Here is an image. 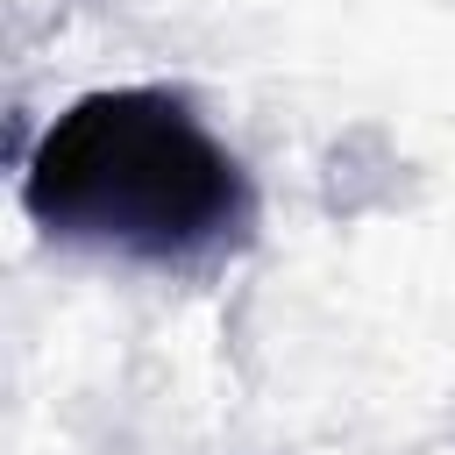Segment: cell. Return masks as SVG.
Instances as JSON below:
<instances>
[{
	"label": "cell",
	"mask_w": 455,
	"mask_h": 455,
	"mask_svg": "<svg viewBox=\"0 0 455 455\" xmlns=\"http://www.w3.org/2000/svg\"><path fill=\"white\" fill-rule=\"evenodd\" d=\"M21 213L71 249L192 270L249 249L256 185L171 85L78 92L21 156Z\"/></svg>",
	"instance_id": "cell-1"
}]
</instances>
